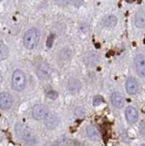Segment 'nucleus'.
<instances>
[{"instance_id":"9d476101","label":"nucleus","mask_w":145,"mask_h":146,"mask_svg":"<svg viewBox=\"0 0 145 146\" xmlns=\"http://www.w3.org/2000/svg\"><path fill=\"white\" fill-rule=\"evenodd\" d=\"M111 103L116 108H121L124 104V97L120 92H113L111 96Z\"/></svg>"},{"instance_id":"6e6552de","label":"nucleus","mask_w":145,"mask_h":146,"mask_svg":"<svg viewBox=\"0 0 145 146\" xmlns=\"http://www.w3.org/2000/svg\"><path fill=\"white\" fill-rule=\"evenodd\" d=\"M139 85L134 78H129L126 81V90L130 95H134L138 92Z\"/></svg>"},{"instance_id":"423d86ee","label":"nucleus","mask_w":145,"mask_h":146,"mask_svg":"<svg viewBox=\"0 0 145 146\" xmlns=\"http://www.w3.org/2000/svg\"><path fill=\"white\" fill-rule=\"evenodd\" d=\"M134 64L138 75L142 78H145V55L138 54L134 58Z\"/></svg>"},{"instance_id":"39448f33","label":"nucleus","mask_w":145,"mask_h":146,"mask_svg":"<svg viewBox=\"0 0 145 146\" xmlns=\"http://www.w3.org/2000/svg\"><path fill=\"white\" fill-rule=\"evenodd\" d=\"M49 114L48 110L46 106L42 104H37L35 105L32 109V115L33 117L38 121L45 120Z\"/></svg>"},{"instance_id":"7ed1b4c3","label":"nucleus","mask_w":145,"mask_h":146,"mask_svg":"<svg viewBox=\"0 0 145 146\" xmlns=\"http://www.w3.org/2000/svg\"><path fill=\"white\" fill-rule=\"evenodd\" d=\"M26 78L25 73L20 70H16L12 75V88L17 91H21L26 88Z\"/></svg>"},{"instance_id":"f257e3e1","label":"nucleus","mask_w":145,"mask_h":146,"mask_svg":"<svg viewBox=\"0 0 145 146\" xmlns=\"http://www.w3.org/2000/svg\"><path fill=\"white\" fill-rule=\"evenodd\" d=\"M40 38V30L36 27L28 29L24 36V46L26 48L32 49L38 45Z\"/></svg>"},{"instance_id":"1a4fd4ad","label":"nucleus","mask_w":145,"mask_h":146,"mask_svg":"<svg viewBox=\"0 0 145 146\" xmlns=\"http://www.w3.org/2000/svg\"><path fill=\"white\" fill-rule=\"evenodd\" d=\"M125 115H126V119L128 120L129 122L133 123L138 120L139 114H138L137 110H136L134 107L129 106V107H127L126 111H125Z\"/></svg>"},{"instance_id":"ddd939ff","label":"nucleus","mask_w":145,"mask_h":146,"mask_svg":"<svg viewBox=\"0 0 145 146\" xmlns=\"http://www.w3.org/2000/svg\"><path fill=\"white\" fill-rule=\"evenodd\" d=\"M116 24H117V17L113 15L104 17L103 19L101 20V25L104 27H114Z\"/></svg>"},{"instance_id":"dca6fc26","label":"nucleus","mask_w":145,"mask_h":146,"mask_svg":"<svg viewBox=\"0 0 145 146\" xmlns=\"http://www.w3.org/2000/svg\"><path fill=\"white\" fill-rule=\"evenodd\" d=\"M68 145V141L66 138H60L58 141H55V143L53 144V146H67Z\"/></svg>"},{"instance_id":"f03ea898","label":"nucleus","mask_w":145,"mask_h":146,"mask_svg":"<svg viewBox=\"0 0 145 146\" xmlns=\"http://www.w3.org/2000/svg\"><path fill=\"white\" fill-rule=\"evenodd\" d=\"M16 131L19 138L23 140L28 145H34L37 143V139H36L34 133L26 125L19 123V124L17 125Z\"/></svg>"},{"instance_id":"6ab92c4d","label":"nucleus","mask_w":145,"mask_h":146,"mask_svg":"<svg viewBox=\"0 0 145 146\" xmlns=\"http://www.w3.org/2000/svg\"><path fill=\"white\" fill-rule=\"evenodd\" d=\"M1 1H3V0H1Z\"/></svg>"},{"instance_id":"2eb2a0df","label":"nucleus","mask_w":145,"mask_h":146,"mask_svg":"<svg viewBox=\"0 0 145 146\" xmlns=\"http://www.w3.org/2000/svg\"><path fill=\"white\" fill-rule=\"evenodd\" d=\"M8 56V48L3 43V41H0V58L1 60H4Z\"/></svg>"},{"instance_id":"f3484780","label":"nucleus","mask_w":145,"mask_h":146,"mask_svg":"<svg viewBox=\"0 0 145 146\" xmlns=\"http://www.w3.org/2000/svg\"><path fill=\"white\" fill-rule=\"evenodd\" d=\"M103 102H104V100L102 97H101V96H96V97L93 99V105L94 106H99V105H101Z\"/></svg>"},{"instance_id":"4468645a","label":"nucleus","mask_w":145,"mask_h":146,"mask_svg":"<svg viewBox=\"0 0 145 146\" xmlns=\"http://www.w3.org/2000/svg\"><path fill=\"white\" fill-rule=\"evenodd\" d=\"M86 131H87V134L89 139H91L93 141L99 140V131L96 129V127L89 126L87 128V130H86Z\"/></svg>"},{"instance_id":"f8f14e48","label":"nucleus","mask_w":145,"mask_h":146,"mask_svg":"<svg viewBox=\"0 0 145 146\" xmlns=\"http://www.w3.org/2000/svg\"><path fill=\"white\" fill-rule=\"evenodd\" d=\"M45 124L49 130H53L58 125V119L53 115V114H48V116L45 119Z\"/></svg>"},{"instance_id":"9b49d317","label":"nucleus","mask_w":145,"mask_h":146,"mask_svg":"<svg viewBox=\"0 0 145 146\" xmlns=\"http://www.w3.org/2000/svg\"><path fill=\"white\" fill-rule=\"evenodd\" d=\"M135 27L138 29H143L145 27V11L140 10L135 15L134 17Z\"/></svg>"},{"instance_id":"20e7f679","label":"nucleus","mask_w":145,"mask_h":146,"mask_svg":"<svg viewBox=\"0 0 145 146\" xmlns=\"http://www.w3.org/2000/svg\"><path fill=\"white\" fill-rule=\"evenodd\" d=\"M37 74L38 77L42 80H48L51 78V68L46 62L39 63L37 67Z\"/></svg>"},{"instance_id":"a211bd4d","label":"nucleus","mask_w":145,"mask_h":146,"mask_svg":"<svg viewBox=\"0 0 145 146\" xmlns=\"http://www.w3.org/2000/svg\"><path fill=\"white\" fill-rule=\"evenodd\" d=\"M47 96L49 98V99H51V100H56L58 98V92L55 90H49L48 92L47 93Z\"/></svg>"},{"instance_id":"0eeeda50","label":"nucleus","mask_w":145,"mask_h":146,"mask_svg":"<svg viewBox=\"0 0 145 146\" xmlns=\"http://www.w3.org/2000/svg\"><path fill=\"white\" fill-rule=\"evenodd\" d=\"M13 105V97L10 93L3 91L0 94V106L2 109H9Z\"/></svg>"}]
</instances>
